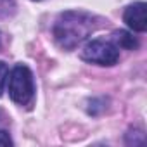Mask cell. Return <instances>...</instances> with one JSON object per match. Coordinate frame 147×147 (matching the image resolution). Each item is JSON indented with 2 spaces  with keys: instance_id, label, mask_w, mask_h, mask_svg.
<instances>
[{
  "instance_id": "8",
  "label": "cell",
  "mask_w": 147,
  "mask_h": 147,
  "mask_svg": "<svg viewBox=\"0 0 147 147\" xmlns=\"http://www.w3.org/2000/svg\"><path fill=\"white\" fill-rule=\"evenodd\" d=\"M12 138L11 135L5 131V130H0V147H7V145H12Z\"/></svg>"
},
{
  "instance_id": "5",
  "label": "cell",
  "mask_w": 147,
  "mask_h": 147,
  "mask_svg": "<svg viewBox=\"0 0 147 147\" xmlns=\"http://www.w3.org/2000/svg\"><path fill=\"white\" fill-rule=\"evenodd\" d=\"M113 43L118 49L121 47V49H126V50H135L138 47V40L131 33H128L125 30H119V31H114L113 33Z\"/></svg>"
},
{
  "instance_id": "6",
  "label": "cell",
  "mask_w": 147,
  "mask_h": 147,
  "mask_svg": "<svg viewBox=\"0 0 147 147\" xmlns=\"http://www.w3.org/2000/svg\"><path fill=\"white\" fill-rule=\"evenodd\" d=\"M16 12L14 0H0V18H11Z\"/></svg>"
},
{
  "instance_id": "9",
  "label": "cell",
  "mask_w": 147,
  "mask_h": 147,
  "mask_svg": "<svg viewBox=\"0 0 147 147\" xmlns=\"http://www.w3.org/2000/svg\"><path fill=\"white\" fill-rule=\"evenodd\" d=\"M0 43H2V35H0Z\"/></svg>"
},
{
  "instance_id": "1",
  "label": "cell",
  "mask_w": 147,
  "mask_h": 147,
  "mask_svg": "<svg viewBox=\"0 0 147 147\" xmlns=\"http://www.w3.org/2000/svg\"><path fill=\"white\" fill-rule=\"evenodd\" d=\"M95 18L83 11H66L54 24V38L64 50H75L95 30Z\"/></svg>"
},
{
  "instance_id": "4",
  "label": "cell",
  "mask_w": 147,
  "mask_h": 147,
  "mask_svg": "<svg viewBox=\"0 0 147 147\" xmlns=\"http://www.w3.org/2000/svg\"><path fill=\"white\" fill-rule=\"evenodd\" d=\"M145 2H133L130 4L123 12V21L126 26L133 31H145L147 30V19H145Z\"/></svg>"
},
{
  "instance_id": "7",
  "label": "cell",
  "mask_w": 147,
  "mask_h": 147,
  "mask_svg": "<svg viewBox=\"0 0 147 147\" xmlns=\"http://www.w3.org/2000/svg\"><path fill=\"white\" fill-rule=\"evenodd\" d=\"M7 75H9L7 64L0 61V95H2V92H4V87H5V82H7Z\"/></svg>"
},
{
  "instance_id": "2",
  "label": "cell",
  "mask_w": 147,
  "mask_h": 147,
  "mask_svg": "<svg viewBox=\"0 0 147 147\" xmlns=\"http://www.w3.org/2000/svg\"><path fill=\"white\" fill-rule=\"evenodd\" d=\"M7 88L11 99L19 106H30L35 99L33 73L26 64H18L7 75Z\"/></svg>"
},
{
  "instance_id": "3",
  "label": "cell",
  "mask_w": 147,
  "mask_h": 147,
  "mask_svg": "<svg viewBox=\"0 0 147 147\" xmlns=\"http://www.w3.org/2000/svg\"><path fill=\"white\" fill-rule=\"evenodd\" d=\"M82 59L92 64H99V66H113L119 59V49L109 40L95 38V40H90L83 47Z\"/></svg>"
}]
</instances>
